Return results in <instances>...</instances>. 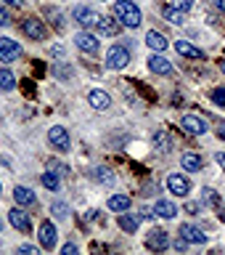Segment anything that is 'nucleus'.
<instances>
[{
    "label": "nucleus",
    "mask_w": 225,
    "mask_h": 255,
    "mask_svg": "<svg viewBox=\"0 0 225 255\" xmlns=\"http://www.w3.org/2000/svg\"><path fill=\"white\" fill-rule=\"evenodd\" d=\"M114 16L122 21V27H127V29L141 27V21H143L141 8L135 5L133 0H117V3H114Z\"/></svg>",
    "instance_id": "nucleus-1"
},
{
    "label": "nucleus",
    "mask_w": 225,
    "mask_h": 255,
    "mask_svg": "<svg viewBox=\"0 0 225 255\" xmlns=\"http://www.w3.org/2000/svg\"><path fill=\"white\" fill-rule=\"evenodd\" d=\"M16 59H21V45L13 37H0V61L13 64Z\"/></svg>",
    "instance_id": "nucleus-2"
},
{
    "label": "nucleus",
    "mask_w": 225,
    "mask_h": 255,
    "mask_svg": "<svg viewBox=\"0 0 225 255\" xmlns=\"http://www.w3.org/2000/svg\"><path fill=\"white\" fill-rule=\"evenodd\" d=\"M48 141H51V146L56 151H69V146H72L67 128H61V125H53L51 130H48Z\"/></svg>",
    "instance_id": "nucleus-3"
},
{
    "label": "nucleus",
    "mask_w": 225,
    "mask_h": 255,
    "mask_svg": "<svg viewBox=\"0 0 225 255\" xmlns=\"http://www.w3.org/2000/svg\"><path fill=\"white\" fill-rule=\"evenodd\" d=\"M146 247H149V250H154V253L167 250V247H170V234H167L164 229H151L146 234Z\"/></svg>",
    "instance_id": "nucleus-4"
},
{
    "label": "nucleus",
    "mask_w": 225,
    "mask_h": 255,
    "mask_svg": "<svg viewBox=\"0 0 225 255\" xmlns=\"http://www.w3.org/2000/svg\"><path fill=\"white\" fill-rule=\"evenodd\" d=\"M21 29H24V35L32 37V40H45L48 37V27L40 19H35V16H27V19L21 21Z\"/></svg>",
    "instance_id": "nucleus-5"
},
{
    "label": "nucleus",
    "mask_w": 225,
    "mask_h": 255,
    "mask_svg": "<svg viewBox=\"0 0 225 255\" xmlns=\"http://www.w3.org/2000/svg\"><path fill=\"white\" fill-rule=\"evenodd\" d=\"M180 128H183V133H188V135H204L207 130H210L207 120L196 117V115H186L180 120Z\"/></svg>",
    "instance_id": "nucleus-6"
},
{
    "label": "nucleus",
    "mask_w": 225,
    "mask_h": 255,
    "mask_svg": "<svg viewBox=\"0 0 225 255\" xmlns=\"http://www.w3.org/2000/svg\"><path fill=\"white\" fill-rule=\"evenodd\" d=\"M106 64H109L111 69H125L127 64H130V51H127L125 45H114V48H109Z\"/></svg>",
    "instance_id": "nucleus-7"
},
{
    "label": "nucleus",
    "mask_w": 225,
    "mask_h": 255,
    "mask_svg": "<svg viewBox=\"0 0 225 255\" xmlns=\"http://www.w3.org/2000/svg\"><path fill=\"white\" fill-rule=\"evenodd\" d=\"M75 43H77V48L79 51H85L87 56H95L101 51V43H98V37L95 35H90V32H77L75 35Z\"/></svg>",
    "instance_id": "nucleus-8"
},
{
    "label": "nucleus",
    "mask_w": 225,
    "mask_h": 255,
    "mask_svg": "<svg viewBox=\"0 0 225 255\" xmlns=\"http://www.w3.org/2000/svg\"><path fill=\"white\" fill-rule=\"evenodd\" d=\"M8 221H11V226H13V229H19L21 234H29V231H32L29 213H24L21 207H11V210H8Z\"/></svg>",
    "instance_id": "nucleus-9"
},
{
    "label": "nucleus",
    "mask_w": 225,
    "mask_h": 255,
    "mask_svg": "<svg viewBox=\"0 0 225 255\" xmlns=\"http://www.w3.org/2000/svg\"><path fill=\"white\" fill-rule=\"evenodd\" d=\"M167 189H170L175 197H188L191 194V181L180 173H172L170 178H167Z\"/></svg>",
    "instance_id": "nucleus-10"
},
{
    "label": "nucleus",
    "mask_w": 225,
    "mask_h": 255,
    "mask_svg": "<svg viewBox=\"0 0 225 255\" xmlns=\"http://www.w3.org/2000/svg\"><path fill=\"white\" fill-rule=\"evenodd\" d=\"M72 16L77 19V24L79 27H95L98 24V11H93V8H87V5H77L75 11H72Z\"/></svg>",
    "instance_id": "nucleus-11"
},
{
    "label": "nucleus",
    "mask_w": 225,
    "mask_h": 255,
    "mask_svg": "<svg viewBox=\"0 0 225 255\" xmlns=\"http://www.w3.org/2000/svg\"><path fill=\"white\" fill-rule=\"evenodd\" d=\"M56 239H59V234H56V226L51 221H43L40 223V245L45 247V250H56Z\"/></svg>",
    "instance_id": "nucleus-12"
},
{
    "label": "nucleus",
    "mask_w": 225,
    "mask_h": 255,
    "mask_svg": "<svg viewBox=\"0 0 225 255\" xmlns=\"http://www.w3.org/2000/svg\"><path fill=\"white\" fill-rule=\"evenodd\" d=\"M95 27H98V32H101V35H106V37H114L117 32L122 29V21H119L117 16H114V19H111V16H101Z\"/></svg>",
    "instance_id": "nucleus-13"
},
{
    "label": "nucleus",
    "mask_w": 225,
    "mask_h": 255,
    "mask_svg": "<svg viewBox=\"0 0 225 255\" xmlns=\"http://www.w3.org/2000/svg\"><path fill=\"white\" fill-rule=\"evenodd\" d=\"M178 234H180V237H186L191 245H204V242H207V234H204V231H202V229H196V226H191V223H183Z\"/></svg>",
    "instance_id": "nucleus-14"
},
{
    "label": "nucleus",
    "mask_w": 225,
    "mask_h": 255,
    "mask_svg": "<svg viewBox=\"0 0 225 255\" xmlns=\"http://www.w3.org/2000/svg\"><path fill=\"white\" fill-rule=\"evenodd\" d=\"M149 69L154 72V75H172V64L164 59L162 53H154L149 59Z\"/></svg>",
    "instance_id": "nucleus-15"
},
{
    "label": "nucleus",
    "mask_w": 225,
    "mask_h": 255,
    "mask_svg": "<svg viewBox=\"0 0 225 255\" xmlns=\"http://www.w3.org/2000/svg\"><path fill=\"white\" fill-rule=\"evenodd\" d=\"M87 101H90V107L98 109V112H103V109L111 107V96H109L106 91H90V93H87Z\"/></svg>",
    "instance_id": "nucleus-16"
},
{
    "label": "nucleus",
    "mask_w": 225,
    "mask_h": 255,
    "mask_svg": "<svg viewBox=\"0 0 225 255\" xmlns=\"http://www.w3.org/2000/svg\"><path fill=\"white\" fill-rule=\"evenodd\" d=\"M175 51H178L180 56H186V59H204V51L196 45H191L188 40H178L175 43Z\"/></svg>",
    "instance_id": "nucleus-17"
},
{
    "label": "nucleus",
    "mask_w": 225,
    "mask_h": 255,
    "mask_svg": "<svg viewBox=\"0 0 225 255\" xmlns=\"http://www.w3.org/2000/svg\"><path fill=\"white\" fill-rule=\"evenodd\" d=\"M154 215H159V218H175L178 215V207H175V202H170V199H159V202L154 205Z\"/></svg>",
    "instance_id": "nucleus-18"
},
{
    "label": "nucleus",
    "mask_w": 225,
    "mask_h": 255,
    "mask_svg": "<svg viewBox=\"0 0 225 255\" xmlns=\"http://www.w3.org/2000/svg\"><path fill=\"white\" fill-rule=\"evenodd\" d=\"M13 199H16V202H19L21 207L37 202V199H35V191H29L27 186H13Z\"/></svg>",
    "instance_id": "nucleus-19"
},
{
    "label": "nucleus",
    "mask_w": 225,
    "mask_h": 255,
    "mask_svg": "<svg viewBox=\"0 0 225 255\" xmlns=\"http://www.w3.org/2000/svg\"><path fill=\"white\" fill-rule=\"evenodd\" d=\"M146 45L162 53V51H164V48L170 45V43H167V37L162 35V32H149V35H146Z\"/></svg>",
    "instance_id": "nucleus-20"
},
{
    "label": "nucleus",
    "mask_w": 225,
    "mask_h": 255,
    "mask_svg": "<svg viewBox=\"0 0 225 255\" xmlns=\"http://www.w3.org/2000/svg\"><path fill=\"white\" fill-rule=\"evenodd\" d=\"M130 202H133V199L127 197V194H111V197H109V207H111L114 213H125L127 207H130Z\"/></svg>",
    "instance_id": "nucleus-21"
},
{
    "label": "nucleus",
    "mask_w": 225,
    "mask_h": 255,
    "mask_svg": "<svg viewBox=\"0 0 225 255\" xmlns=\"http://www.w3.org/2000/svg\"><path fill=\"white\" fill-rule=\"evenodd\" d=\"M119 229L127 231V234H135V231H138V215L119 213Z\"/></svg>",
    "instance_id": "nucleus-22"
},
{
    "label": "nucleus",
    "mask_w": 225,
    "mask_h": 255,
    "mask_svg": "<svg viewBox=\"0 0 225 255\" xmlns=\"http://www.w3.org/2000/svg\"><path fill=\"white\" fill-rule=\"evenodd\" d=\"M180 167H183V170H188V173L202 170V157H199V154H183Z\"/></svg>",
    "instance_id": "nucleus-23"
},
{
    "label": "nucleus",
    "mask_w": 225,
    "mask_h": 255,
    "mask_svg": "<svg viewBox=\"0 0 225 255\" xmlns=\"http://www.w3.org/2000/svg\"><path fill=\"white\" fill-rule=\"evenodd\" d=\"M40 181H43V186H45V189L59 191V183H61V178H59V173H56V170H45L43 175H40Z\"/></svg>",
    "instance_id": "nucleus-24"
},
{
    "label": "nucleus",
    "mask_w": 225,
    "mask_h": 255,
    "mask_svg": "<svg viewBox=\"0 0 225 255\" xmlns=\"http://www.w3.org/2000/svg\"><path fill=\"white\" fill-rule=\"evenodd\" d=\"M154 146H156L159 151H170V149H172L170 135H167L164 130H156V133H154Z\"/></svg>",
    "instance_id": "nucleus-25"
},
{
    "label": "nucleus",
    "mask_w": 225,
    "mask_h": 255,
    "mask_svg": "<svg viewBox=\"0 0 225 255\" xmlns=\"http://www.w3.org/2000/svg\"><path fill=\"white\" fill-rule=\"evenodd\" d=\"M16 85V77L11 69H0V91H13Z\"/></svg>",
    "instance_id": "nucleus-26"
},
{
    "label": "nucleus",
    "mask_w": 225,
    "mask_h": 255,
    "mask_svg": "<svg viewBox=\"0 0 225 255\" xmlns=\"http://www.w3.org/2000/svg\"><path fill=\"white\" fill-rule=\"evenodd\" d=\"M162 16H164L170 24H183V11H178V8H172V5H164Z\"/></svg>",
    "instance_id": "nucleus-27"
},
{
    "label": "nucleus",
    "mask_w": 225,
    "mask_h": 255,
    "mask_svg": "<svg viewBox=\"0 0 225 255\" xmlns=\"http://www.w3.org/2000/svg\"><path fill=\"white\" fill-rule=\"evenodd\" d=\"M93 178L98 181V183H114V173H111L109 167H95Z\"/></svg>",
    "instance_id": "nucleus-28"
},
{
    "label": "nucleus",
    "mask_w": 225,
    "mask_h": 255,
    "mask_svg": "<svg viewBox=\"0 0 225 255\" xmlns=\"http://www.w3.org/2000/svg\"><path fill=\"white\" fill-rule=\"evenodd\" d=\"M204 205L218 207V210H220V194L215 189H204Z\"/></svg>",
    "instance_id": "nucleus-29"
},
{
    "label": "nucleus",
    "mask_w": 225,
    "mask_h": 255,
    "mask_svg": "<svg viewBox=\"0 0 225 255\" xmlns=\"http://www.w3.org/2000/svg\"><path fill=\"white\" fill-rule=\"evenodd\" d=\"M45 16H51V24L56 29H64V16L59 11H53V8H45Z\"/></svg>",
    "instance_id": "nucleus-30"
},
{
    "label": "nucleus",
    "mask_w": 225,
    "mask_h": 255,
    "mask_svg": "<svg viewBox=\"0 0 225 255\" xmlns=\"http://www.w3.org/2000/svg\"><path fill=\"white\" fill-rule=\"evenodd\" d=\"M167 5H172V8H178V11L186 13V11H191V5H194V3H191V0H170Z\"/></svg>",
    "instance_id": "nucleus-31"
},
{
    "label": "nucleus",
    "mask_w": 225,
    "mask_h": 255,
    "mask_svg": "<svg viewBox=\"0 0 225 255\" xmlns=\"http://www.w3.org/2000/svg\"><path fill=\"white\" fill-rule=\"evenodd\" d=\"M210 96H212V101L218 104V107H225V88H215Z\"/></svg>",
    "instance_id": "nucleus-32"
},
{
    "label": "nucleus",
    "mask_w": 225,
    "mask_h": 255,
    "mask_svg": "<svg viewBox=\"0 0 225 255\" xmlns=\"http://www.w3.org/2000/svg\"><path fill=\"white\" fill-rule=\"evenodd\" d=\"M51 210H53V215H56V218H67L69 207L64 205V202H53V207H51Z\"/></svg>",
    "instance_id": "nucleus-33"
},
{
    "label": "nucleus",
    "mask_w": 225,
    "mask_h": 255,
    "mask_svg": "<svg viewBox=\"0 0 225 255\" xmlns=\"http://www.w3.org/2000/svg\"><path fill=\"white\" fill-rule=\"evenodd\" d=\"M8 24H11V13H8L5 8L0 5V27H8Z\"/></svg>",
    "instance_id": "nucleus-34"
},
{
    "label": "nucleus",
    "mask_w": 225,
    "mask_h": 255,
    "mask_svg": "<svg viewBox=\"0 0 225 255\" xmlns=\"http://www.w3.org/2000/svg\"><path fill=\"white\" fill-rule=\"evenodd\" d=\"M172 247H175V250H178V253H183V250H186V247H188V239H186V237L175 239V242H172Z\"/></svg>",
    "instance_id": "nucleus-35"
},
{
    "label": "nucleus",
    "mask_w": 225,
    "mask_h": 255,
    "mask_svg": "<svg viewBox=\"0 0 225 255\" xmlns=\"http://www.w3.org/2000/svg\"><path fill=\"white\" fill-rule=\"evenodd\" d=\"M61 253H64V255H72V253H77V245H64V247H61Z\"/></svg>",
    "instance_id": "nucleus-36"
},
{
    "label": "nucleus",
    "mask_w": 225,
    "mask_h": 255,
    "mask_svg": "<svg viewBox=\"0 0 225 255\" xmlns=\"http://www.w3.org/2000/svg\"><path fill=\"white\" fill-rule=\"evenodd\" d=\"M215 159H218V165L225 170V151H218V154H215Z\"/></svg>",
    "instance_id": "nucleus-37"
},
{
    "label": "nucleus",
    "mask_w": 225,
    "mask_h": 255,
    "mask_svg": "<svg viewBox=\"0 0 225 255\" xmlns=\"http://www.w3.org/2000/svg\"><path fill=\"white\" fill-rule=\"evenodd\" d=\"M19 253H35V255H37V250H35L32 245H21V247H19Z\"/></svg>",
    "instance_id": "nucleus-38"
},
{
    "label": "nucleus",
    "mask_w": 225,
    "mask_h": 255,
    "mask_svg": "<svg viewBox=\"0 0 225 255\" xmlns=\"http://www.w3.org/2000/svg\"><path fill=\"white\" fill-rule=\"evenodd\" d=\"M186 213H191V215H199V205H186Z\"/></svg>",
    "instance_id": "nucleus-39"
},
{
    "label": "nucleus",
    "mask_w": 225,
    "mask_h": 255,
    "mask_svg": "<svg viewBox=\"0 0 225 255\" xmlns=\"http://www.w3.org/2000/svg\"><path fill=\"white\" fill-rule=\"evenodd\" d=\"M215 8H218L220 13H225V0H215Z\"/></svg>",
    "instance_id": "nucleus-40"
},
{
    "label": "nucleus",
    "mask_w": 225,
    "mask_h": 255,
    "mask_svg": "<svg viewBox=\"0 0 225 255\" xmlns=\"http://www.w3.org/2000/svg\"><path fill=\"white\" fill-rule=\"evenodd\" d=\"M3 3H8V5H13V8H19V5H21V0H3Z\"/></svg>",
    "instance_id": "nucleus-41"
},
{
    "label": "nucleus",
    "mask_w": 225,
    "mask_h": 255,
    "mask_svg": "<svg viewBox=\"0 0 225 255\" xmlns=\"http://www.w3.org/2000/svg\"><path fill=\"white\" fill-rule=\"evenodd\" d=\"M218 135H220V138H223V141H225V125H223V128H220V130H218Z\"/></svg>",
    "instance_id": "nucleus-42"
},
{
    "label": "nucleus",
    "mask_w": 225,
    "mask_h": 255,
    "mask_svg": "<svg viewBox=\"0 0 225 255\" xmlns=\"http://www.w3.org/2000/svg\"><path fill=\"white\" fill-rule=\"evenodd\" d=\"M220 69H223V75H225V59H223V64H220Z\"/></svg>",
    "instance_id": "nucleus-43"
},
{
    "label": "nucleus",
    "mask_w": 225,
    "mask_h": 255,
    "mask_svg": "<svg viewBox=\"0 0 225 255\" xmlns=\"http://www.w3.org/2000/svg\"><path fill=\"white\" fill-rule=\"evenodd\" d=\"M0 231H3V221H0Z\"/></svg>",
    "instance_id": "nucleus-44"
},
{
    "label": "nucleus",
    "mask_w": 225,
    "mask_h": 255,
    "mask_svg": "<svg viewBox=\"0 0 225 255\" xmlns=\"http://www.w3.org/2000/svg\"><path fill=\"white\" fill-rule=\"evenodd\" d=\"M0 194H3V186H0Z\"/></svg>",
    "instance_id": "nucleus-45"
}]
</instances>
